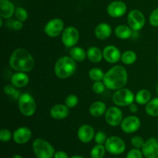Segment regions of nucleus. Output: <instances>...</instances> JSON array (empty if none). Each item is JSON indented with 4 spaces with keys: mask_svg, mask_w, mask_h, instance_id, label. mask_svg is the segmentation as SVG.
Here are the masks:
<instances>
[{
    "mask_svg": "<svg viewBox=\"0 0 158 158\" xmlns=\"http://www.w3.org/2000/svg\"><path fill=\"white\" fill-rule=\"evenodd\" d=\"M142 153L146 158H158V139H148L142 148Z\"/></svg>",
    "mask_w": 158,
    "mask_h": 158,
    "instance_id": "ddd939ff",
    "label": "nucleus"
},
{
    "mask_svg": "<svg viewBox=\"0 0 158 158\" xmlns=\"http://www.w3.org/2000/svg\"><path fill=\"white\" fill-rule=\"evenodd\" d=\"M106 148L103 144H97L91 149V158H103L106 154Z\"/></svg>",
    "mask_w": 158,
    "mask_h": 158,
    "instance_id": "c85d7f7f",
    "label": "nucleus"
},
{
    "mask_svg": "<svg viewBox=\"0 0 158 158\" xmlns=\"http://www.w3.org/2000/svg\"><path fill=\"white\" fill-rule=\"evenodd\" d=\"M150 23L154 27H158V8L154 9L150 15Z\"/></svg>",
    "mask_w": 158,
    "mask_h": 158,
    "instance_id": "e433bc0d",
    "label": "nucleus"
},
{
    "mask_svg": "<svg viewBox=\"0 0 158 158\" xmlns=\"http://www.w3.org/2000/svg\"><path fill=\"white\" fill-rule=\"evenodd\" d=\"M70 158H84L83 157H82V156H79V155H74L73 156V157H71Z\"/></svg>",
    "mask_w": 158,
    "mask_h": 158,
    "instance_id": "c03bdc74",
    "label": "nucleus"
},
{
    "mask_svg": "<svg viewBox=\"0 0 158 158\" xmlns=\"http://www.w3.org/2000/svg\"><path fill=\"white\" fill-rule=\"evenodd\" d=\"M15 15L16 19L19 21L25 22L27 20L28 17H29V14L26 11V9L23 7H16L15 11Z\"/></svg>",
    "mask_w": 158,
    "mask_h": 158,
    "instance_id": "7c9ffc66",
    "label": "nucleus"
},
{
    "mask_svg": "<svg viewBox=\"0 0 158 158\" xmlns=\"http://www.w3.org/2000/svg\"><path fill=\"white\" fill-rule=\"evenodd\" d=\"M137 54L132 50H127L121 55L122 63L126 65H131L134 63L137 60Z\"/></svg>",
    "mask_w": 158,
    "mask_h": 158,
    "instance_id": "cd10ccee",
    "label": "nucleus"
},
{
    "mask_svg": "<svg viewBox=\"0 0 158 158\" xmlns=\"http://www.w3.org/2000/svg\"><path fill=\"white\" fill-rule=\"evenodd\" d=\"M32 137V131L26 127H19L14 131L12 138L18 144H24L28 143Z\"/></svg>",
    "mask_w": 158,
    "mask_h": 158,
    "instance_id": "dca6fc26",
    "label": "nucleus"
},
{
    "mask_svg": "<svg viewBox=\"0 0 158 158\" xmlns=\"http://www.w3.org/2000/svg\"><path fill=\"white\" fill-rule=\"evenodd\" d=\"M87 58L91 63H100L103 58V52L97 46H90L86 51Z\"/></svg>",
    "mask_w": 158,
    "mask_h": 158,
    "instance_id": "b1692460",
    "label": "nucleus"
},
{
    "mask_svg": "<svg viewBox=\"0 0 158 158\" xmlns=\"http://www.w3.org/2000/svg\"><path fill=\"white\" fill-rule=\"evenodd\" d=\"M13 134L9 130L3 128L0 131V140L2 142H8L12 139Z\"/></svg>",
    "mask_w": 158,
    "mask_h": 158,
    "instance_id": "473e14b6",
    "label": "nucleus"
},
{
    "mask_svg": "<svg viewBox=\"0 0 158 158\" xmlns=\"http://www.w3.org/2000/svg\"><path fill=\"white\" fill-rule=\"evenodd\" d=\"M23 22L19 21V20H13L12 22V24H11V28L13 29L14 30H21L23 28Z\"/></svg>",
    "mask_w": 158,
    "mask_h": 158,
    "instance_id": "ea45409f",
    "label": "nucleus"
},
{
    "mask_svg": "<svg viewBox=\"0 0 158 158\" xmlns=\"http://www.w3.org/2000/svg\"><path fill=\"white\" fill-rule=\"evenodd\" d=\"M69 114V107L66 104H56L50 110V116L55 120H63Z\"/></svg>",
    "mask_w": 158,
    "mask_h": 158,
    "instance_id": "a211bd4d",
    "label": "nucleus"
},
{
    "mask_svg": "<svg viewBox=\"0 0 158 158\" xmlns=\"http://www.w3.org/2000/svg\"><path fill=\"white\" fill-rule=\"evenodd\" d=\"M77 137L79 140L83 143H89L95 137V131L94 127L89 124L82 125L77 131Z\"/></svg>",
    "mask_w": 158,
    "mask_h": 158,
    "instance_id": "f3484780",
    "label": "nucleus"
},
{
    "mask_svg": "<svg viewBox=\"0 0 158 158\" xmlns=\"http://www.w3.org/2000/svg\"><path fill=\"white\" fill-rule=\"evenodd\" d=\"M96 37L99 40H104L109 38L112 34V27L106 23H101L97 25L94 30Z\"/></svg>",
    "mask_w": 158,
    "mask_h": 158,
    "instance_id": "6ab92c4d",
    "label": "nucleus"
},
{
    "mask_svg": "<svg viewBox=\"0 0 158 158\" xmlns=\"http://www.w3.org/2000/svg\"><path fill=\"white\" fill-rule=\"evenodd\" d=\"M79 103V98L77 95L74 94H70L68 97H66V100H65V104L68 106L69 108H73L78 104Z\"/></svg>",
    "mask_w": 158,
    "mask_h": 158,
    "instance_id": "2f4dec72",
    "label": "nucleus"
},
{
    "mask_svg": "<svg viewBox=\"0 0 158 158\" xmlns=\"http://www.w3.org/2000/svg\"><path fill=\"white\" fill-rule=\"evenodd\" d=\"M113 102L119 106H127L135 101V96L131 89L127 88L119 89L113 94Z\"/></svg>",
    "mask_w": 158,
    "mask_h": 158,
    "instance_id": "423d86ee",
    "label": "nucleus"
},
{
    "mask_svg": "<svg viewBox=\"0 0 158 158\" xmlns=\"http://www.w3.org/2000/svg\"><path fill=\"white\" fill-rule=\"evenodd\" d=\"M80 39L78 29L74 26H68L64 29L61 35L63 44L66 48H73L77 45Z\"/></svg>",
    "mask_w": 158,
    "mask_h": 158,
    "instance_id": "6e6552de",
    "label": "nucleus"
},
{
    "mask_svg": "<svg viewBox=\"0 0 158 158\" xmlns=\"http://www.w3.org/2000/svg\"><path fill=\"white\" fill-rule=\"evenodd\" d=\"M151 100V94L148 89H140L135 95L136 103L140 105H146Z\"/></svg>",
    "mask_w": 158,
    "mask_h": 158,
    "instance_id": "a878e982",
    "label": "nucleus"
},
{
    "mask_svg": "<svg viewBox=\"0 0 158 158\" xmlns=\"http://www.w3.org/2000/svg\"><path fill=\"white\" fill-rule=\"evenodd\" d=\"M9 66L17 72H29L35 66V60L30 52L23 48H18L9 58Z\"/></svg>",
    "mask_w": 158,
    "mask_h": 158,
    "instance_id": "f257e3e1",
    "label": "nucleus"
},
{
    "mask_svg": "<svg viewBox=\"0 0 158 158\" xmlns=\"http://www.w3.org/2000/svg\"><path fill=\"white\" fill-rule=\"evenodd\" d=\"M121 52L115 46H106L103 50V59L109 63H116L121 59Z\"/></svg>",
    "mask_w": 158,
    "mask_h": 158,
    "instance_id": "2eb2a0df",
    "label": "nucleus"
},
{
    "mask_svg": "<svg viewBox=\"0 0 158 158\" xmlns=\"http://www.w3.org/2000/svg\"><path fill=\"white\" fill-rule=\"evenodd\" d=\"M141 125V121L136 116H129L122 120L120 123L121 130L126 134H133L139 130Z\"/></svg>",
    "mask_w": 158,
    "mask_h": 158,
    "instance_id": "f8f14e48",
    "label": "nucleus"
},
{
    "mask_svg": "<svg viewBox=\"0 0 158 158\" xmlns=\"http://www.w3.org/2000/svg\"><path fill=\"white\" fill-rule=\"evenodd\" d=\"M19 109L25 117H31L36 110V103L31 94L23 93L19 95L18 98Z\"/></svg>",
    "mask_w": 158,
    "mask_h": 158,
    "instance_id": "39448f33",
    "label": "nucleus"
},
{
    "mask_svg": "<svg viewBox=\"0 0 158 158\" xmlns=\"http://www.w3.org/2000/svg\"><path fill=\"white\" fill-rule=\"evenodd\" d=\"M143 154L142 151L137 148H134L127 153L126 158H143Z\"/></svg>",
    "mask_w": 158,
    "mask_h": 158,
    "instance_id": "4c0bfd02",
    "label": "nucleus"
},
{
    "mask_svg": "<svg viewBox=\"0 0 158 158\" xmlns=\"http://www.w3.org/2000/svg\"><path fill=\"white\" fill-rule=\"evenodd\" d=\"M144 143L145 141L140 136H135L131 139V144L134 148H137V149H140L143 148Z\"/></svg>",
    "mask_w": 158,
    "mask_h": 158,
    "instance_id": "72a5a7b5",
    "label": "nucleus"
},
{
    "mask_svg": "<svg viewBox=\"0 0 158 158\" xmlns=\"http://www.w3.org/2000/svg\"><path fill=\"white\" fill-rule=\"evenodd\" d=\"M10 81L16 88H23L29 83V77L25 72H18L12 76Z\"/></svg>",
    "mask_w": 158,
    "mask_h": 158,
    "instance_id": "412c9836",
    "label": "nucleus"
},
{
    "mask_svg": "<svg viewBox=\"0 0 158 158\" xmlns=\"http://www.w3.org/2000/svg\"><path fill=\"white\" fill-rule=\"evenodd\" d=\"M64 30V23L60 18H55L49 20L44 27V32L51 38H55L63 33Z\"/></svg>",
    "mask_w": 158,
    "mask_h": 158,
    "instance_id": "9d476101",
    "label": "nucleus"
},
{
    "mask_svg": "<svg viewBox=\"0 0 158 158\" xmlns=\"http://www.w3.org/2000/svg\"><path fill=\"white\" fill-rule=\"evenodd\" d=\"M2 17H0V26H2Z\"/></svg>",
    "mask_w": 158,
    "mask_h": 158,
    "instance_id": "a18cd8bd",
    "label": "nucleus"
},
{
    "mask_svg": "<svg viewBox=\"0 0 158 158\" xmlns=\"http://www.w3.org/2000/svg\"><path fill=\"white\" fill-rule=\"evenodd\" d=\"M145 111L151 117H158V97L152 99L147 103Z\"/></svg>",
    "mask_w": 158,
    "mask_h": 158,
    "instance_id": "bb28decb",
    "label": "nucleus"
},
{
    "mask_svg": "<svg viewBox=\"0 0 158 158\" xmlns=\"http://www.w3.org/2000/svg\"><path fill=\"white\" fill-rule=\"evenodd\" d=\"M105 148L108 153L114 155L122 154L126 150V143L124 140L117 136L108 137L105 143Z\"/></svg>",
    "mask_w": 158,
    "mask_h": 158,
    "instance_id": "0eeeda50",
    "label": "nucleus"
},
{
    "mask_svg": "<svg viewBox=\"0 0 158 158\" xmlns=\"http://www.w3.org/2000/svg\"><path fill=\"white\" fill-rule=\"evenodd\" d=\"M127 5L122 1H114L107 6V13L113 18H120L127 12Z\"/></svg>",
    "mask_w": 158,
    "mask_h": 158,
    "instance_id": "4468645a",
    "label": "nucleus"
},
{
    "mask_svg": "<svg viewBox=\"0 0 158 158\" xmlns=\"http://www.w3.org/2000/svg\"><path fill=\"white\" fill-rule=\"evenodd\" d=\"M106 105L103 101H95L90 105L89 109V112L91 116L94 117H100L105 114L106 111Z\"/></svg>",
    "mask_w": 158,
    "mask_h": 158,
    "instance_id": "4be33fe9",
    "label": "nucleus"
},
{
    "mask_svg": "<svg viewBox=\"0 0 158 158\" xmlns=\"http://www.w3.org/2000/svg\"><path fill=\"white\" fill-rule=\"evenodd\" d=\"M105 88L106 86H105L104 83L101 81H97L94 83L93 85V90L97 94H101L104 92Z\"/></svg>",
    "mask_w": 158,
    "mask_h": 158,
    "instance_id": "f704fd0d",
    "label": "nucleus"
},
{
    "mask_svg": "<svg viewBox=\"0 0 158 158\" xmlns=\"http://www.w3.org/2000/svg\"><path fill=\"white\" fill-rule=\"evenodd\" d=\"M77 70L76 61L70 56H64L56 62L54 73L60 79H67L72 77Z\"/></svg>",
    "mask_w": 158,
    "mask_h": 158,
    "instance_id": "7ed1b4c3",
    "label": "nucleus"
},
{
    "mask_svg": "<svg viewBox=\"0 0 158 158\" xmlns=\"http://www.w3.org/2000/svg\"><path fill=\"white\" fill-rule=\"evenodd\" d=\"M128 74L126 69L120 65L111 67L105 73L103 82L107 89L117 90L124 87L127 83Z\"/></svg>",
    "mask_w": 158,
    "mask_h": 158,
    "instance_id": "f03ea898",
    "label": "nucleus"
},
{
    "mask_svg": "<svg viewBox=\"0 0 158 158\" xmlns=\"http://www.w3.org/2000/svg\"><path fill=\"white\" fill-rule=\"evenodd\" d=\"M32 150L37 158H52L56 153L52 145L43 138H37L34 140Z\"/></svg>",
    "mask_w": 158,
    "mask_h": 158,
    "instance_id": "20e7f679",
    "label": "nucleus"
},
{
    "mask_svg": "<svg viewBox=\"0 0 158 158\" xmlns=\"http://www.w3.org/2000/svg\"><path fill=\"white\" fill-rule=\"evenodd\" d=\"M129 110L131 113L134 114V113H137V110H138V108H137V106L134 103H131V105H129Z\"/></svg>",
    "mask_w": 158,
    "mask_h": 158,
    "instance_id": "79ce46f5",
    "label": "nucleus"
},
{
    "mask_svg": "<svg viewBox=\"0 0 158 158\" xmlns=\"http://www.w3.org/2000/svg\"><path fill=\"white\" fill-rule=\"evenodd\" d=\"M12 158H23L22 157L21 155H19V154H15L14 156H12Z\"/></svg>",
    "mask_w": 158,
    "mask_h": 158,
    "instance_id": "37998d69",
    "label": "nucleus"
},
{
    "mask_svg": "<svg viewBox=\"0 0 158 158\" xmlns=\"http://www.w3.org/2000/svg\"><path fill=\"white\" fill-rule=\"evenodd\" d=\"M53 158H69V156L65 151H60L55 153Z\"/></svg>",
    "mask_w": 158,
    "mask_h": 158,
    "instance_id": "a19ab883",
    "label": "nucleus"
},
{
    "mask_svg": "<svg viewBox=\"0 0 158 158\" xmlns=\"http://www.w3.org/2000/svg\"><path fill=\"white\" fill-rule=\"evenodd\" d=\"M145 16L141 11L138 9H133L130 11L127 15V23L134 31H139L144 26Z\"/></svg>",
    "mask_w": 158,
    "mask_h": 158,
    "instance_id": "1a4fd4ad",
    "label": "nucleus"
},
{
    "mask_svg": "<svg viewBox=\"0 0 158 158\" xmlns=\"http://www.w3.org/2000/svg\"><path fill=\"white\" fill-rule=\"evenodd\" d=\"M105 120L110 126H118L123 120V112L117 106H110L105 113Z\"/></svg>",
    "mask_w": 158,
    "mask_h": 158,
    "instance_id": "9b49d317",
    "label": "nucleus"
},
{
    "mask_svg": "<svg viewBox=\"0 0 158 158\" xmlns=\"http://www.w3.org/2000/svg\"><path fill=\"white\" fill-rule=\"evenodd\" d=\"M133 29L129 26L126 25H120L117 26L114 29V33L117 38L120 40H127L132 37Z\"/></svg>",
    "mask_w": 158,
    "mask_h": 158,
    "instance_id": "5701e85b",
    "label": "nucleus"
},
{
    "mask_svg": "<svg viewBox=\"0 0 158 158\" xmlns=\"http://www.w3.org/2000/svg\"><path fill=\"white\" fill-rule=\"evenodd\" d=\"M69 56L77 62L84 61L87 57L86 51L83 48L78 47V46H74L71 48L69 50Z\"/></svg>",
    "mask_w": 158,
    "mask_h": 158,
    "instance_id": "393cba45",
    "label": "nucleus"
},
{
    "mask_svg": "<svg viewBox=\"0 0 158 158\" xmlns=\"http://www.w3.org/2000/svg\"><path fill=\"white\" fill-rule=\"evenodd\" d=\"M15 86H14L11 83V84H7L4 86L3 89H4V93L7 95L9 96H14V97H16V94H18L15 89Z\"/></svg>",
    "mask_w": 158,
    "mask_h": 158,
    "instance_id": "58836bf2",
    "label": "nucleus"
},
{
    "mask_svg": "<svg viewBox=\"0 0 158 158\" xmlns=\"http://www.w3.org/2000/svg\"><path fill=\"white\" fill-rule=\"evenodd\" d=\"M157 94H158V84H157Z\"/></svg>",
    "mask_w": 158,
    "mask_h": 158,
    "instance_id": "49530a36",
    "label": "nucleus"
},
{
    "mask_svg": "<svg viewBox=\"0 0 158 158\" xmlns=\"http://www.w3.org/2000/svg\"><path fill=\"white\" fill-rule=\"evenodd\" d=\"M15 7L9 0H0V16L9 19L15 14Z\"/></svg>",
    "mask_w": 158,
    "mask_h": 158,
    "instance_id": "aec40b11",
    "label": "nucleus"
},
{
    "mask_svg": "<svg viewBox=\"0 0 158 158\" xmlns=\"http://www.w3.org/2000/svg\"><path fill=\"white\" fill-rule=\"evenodd\" d=\"M94 140L97 144H103L106 143L107 137L105 133L103 131H98L97 134H95V137H94Z\"/></svg>",
    "mask_w": 158,
    "mask_h": 158,
    "instance_id": "c9c22d12",
    "label": "nucleus"
},
{
    "mask_svg": "<svg viewBox=\"0 0 158 158\" xmlns=\"http://www.w3.org/2000/svg\"><path fill=\"white\" fill-rule=\"evenodd\" d=\"M105 73L101 69L97 67L92 68L89 71V77L94 81H101L104 78Z\"/></svg>",
    "mask_w": 158,
    "mask_h": 158,
    "instance_id": "c756f323",
    "label": "nucleus"
},
{
    "mask_svg": "<svg viewBox=\"0 0 158 158\" xmlns=\"http://www.w3.org/2000/svg\"><path fill=\"white\" fill-rule=\"evenodd\" d=\"M157 62H158V55H157Z\"/></svg>",
    "mask_w": 158,
    "mask_h": 158,
    "instance_id": "de8ad7c7",
    "label": "nucleus"
}]
</instances>
